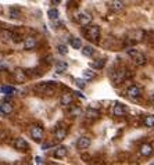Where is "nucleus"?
Listing matches in <instances>:
<instances>
[{"instance_id": "nucleus-1", "label": "nucleus", "mask_w": 154, "mask_h": 165, "mask_svg": "<svg viewBox=\"0 0 154 165\" xmlns=\"http://www.w3.org/2000/svg\"><path fill=\"white\" fill-rule=\"evenodd\" d=\"M83 35L86 39L93 40V42H97L100 38V28L97 25H86L83 28Z\"/></svg>"}, {"instance_id": "nucleus-2", "label": "nucleus", "mask_w": 154, "mask_h": 165, "mask_svg": "<svg viewBox=\"0 0 154 165\" xmlns=\"http://www.w3.org/2000/svg\"><path fill=\"white\" fill-rule=\"evenodd\" d=\"M128 54L130 56V58L133 60V63H135L136 67H143L146 63H147V60H146V56L142 53H139L138 50H133V49H130V50H128Z\"/></svg>"}, {"instance_id": "nucleus-3", "label": "nucleus", "mask_w": 154, "mask_h": 165, "mask_svg": "<svg viewBox=\"0 0 154 165\" xmlns=\"http://www.w3.org/2000/svg\"><path fill=\"white\" fill-rule=\"evenodd\" d=\"M29 133H31V138H32L35 141H42L43 136H45V132H43V129L40 128V126H38V125L31 126Z\"/></svg>"}, {"instance_id": "nucleus-4", "label": "nucleus", "mask_w": 154, "mask_h": 165, "mask_svg": "<svg viewBox=\"0 0 154 165\" xmlns=\"http://www.w3.org/2000/svg\"><path fill=\"white\" fill-rule=\"evenodd\" d=\"M13 76H14V81L17 83H24L27 81V74H25L24 69L21 68H15L14 72H13Z\"/></svg>"}, {"instance_id": "nucleus-5", "label": "nucleus", "mask_w": 154, "mask_h": 165, "mask_svg": "<svg viewBox=\"0 0 154 165\" xmlns=\"http://www.w3.org/2000/svg\"><path fill=\"white\" fill-rule=\"evenodd\" d=\"M74 18H75V21L78 22V24H81V25H89L90 24V21H92V17H89L88 14H83V13H78V14H75L74 15Z\"/></svg>"}, {"instance_id": "nucleus-6", "label": "nucleus", "mask_w": 154, "mask_h": 165, "mask_svg": "<svg viewBox=\"0 0 154 165\" xmlns=\"http://www.w3.org/2000/svg\"><path fill=\"white\" fill-rule=\"evenodd\" d=\"M127 96L129 97L130 100H136L139 99L140 96H142V89L138 86H130L129 89L127 90Z\"/></svg>"}, {"instance_id": "nucleus-7", "label": "nucleus", "mask_w": 154, "mask_h": 165, "mask_svg": "<svg viewBox=\"0 0 154 165\" xmlns=\"http://www.w3.org/2000/svg\"><path fill=\"white\" fill-rule=\"evenodd\" d=\"M145 38V32L140 29H136V31H130L128 32V39L133 40V42H140V40Z\"/></svg>"}, {"instance_id": "nucleus-8", "label": "nucleus", "mask_w": 154, "mask_h": 165, "mask_svg": "<svg viewBox=\"0 0 154 165\" xmlns=\"http://www.w3.org/2000/svg\"><path fill=\"white\" fill-rule=\"evenodd\" d=\"M89 146H90V139L86 138V136H81L76 140V147L79 150H86V148H89Z\"/></svg>"}, {"instance_id": "nucleus-9", "label": "nucleus", "mask_w": 154, "mask_h": 165, "mask_svg": "<svg viewBox=\"0 0 154 165\" xmlns=\"http://www.w3.org/2000/svg\"><path fill=\"white\" fill-rule=\"evenodd\" d=\"M153 151H154L153 146L148 143H143L139 147V153H140V156H143V157H150L151 154H153Z\"/></svg>"}, {"instance_id": "nucleus-10", "label": "nucleus", "mask_w": 154, "mask_h": 165, "mask_svg": "<svg viewBox=\"0 0 154 165\" xmlns=\"http://www.w3.org/2000/svg\"><path fill=\"white\" fill-rule=\"evenodd\" d=\"M14 147H15V150H18V151H25L28 147H29V146H28V143H27L25 139L17 138L14 140Z\"/></svg>"}, {"instance_id": "nucleus-11", "label": "nucleus", "mask_w": 154, "mask_h": 165, "mask_svg": "<svg viewBox=\"0 0 154 165\" xmlns=\"http://www.w3.org/2000/svg\"><path fill=\"white\" fill-rule=\"evenodd\" d=\"M36 45H38L36 38H33V36L25 38V40H24V49L25 50H32V49L36 47Z\"/></svg>"}, {"instance_id": "nucleus-12", "label": "nucleus", "mask_w": 154, "mask_h": 165, "mask_svg": "<svg viewBox=\"0 0 154 165\" xmlns=\"http://www.w3.org/2000/svg\"><path fill=\"white\" fill-rule=\"evenodd\" d=\"M125 72H127V69L125 68H119L117 69V71L114 72V82L115 83H119V82H122L125 78H127V75H125Z\"/></svg>"}, {"instance_id": "nucleus-13", "label": "nucleus", "mask_w": 154, "mask_h": 165, "mask_svg": "<svg viewBox=\"0 0 154 165\" xmlns=\"http://www.w3.org/2000/svg\"><path fill=\"white\" fill-rule=\"evenodd\" d=\"M72 101H74L72 93H65V94H63V96H61V99H60L61 105H64V107H68L70 104H72Z\"/></svg>"}, {"instance_id": "nucleus-14", "label": "nucleus", "mask_w": 154, "mask_h": 165, "mask_svg": "<svg viewBox=\"0 0 154 165\" xmlns=\"http://www.w3.org/2000/svg\"><path fill=\"white\" fill-rule=\"evenodd\" d=\"M0 112H2V114H6V115L11 114L13 112V104L11 103H9L7 100L6 101H3L2 104H0Z\"/></svg>"}, {"instance_id": "nucleus-15", "label": "nucleus", "mask_w": 154, "mask_h": 165, "mask_svg": "<svg viewBox=\"0 0 154 165\" xmlns=\"http://www.w3.org/2000/svg\"><path fill=\"white\" fill-rule=\"evenodd\" d=\"M112 114H114V117H122V115H125V108H124V105L115 104L114 107H112Z\"/></svg>"}, {"instance_id": "nucleus-16", "label": "nucleus", "mask_w": 154, "mask_h": 165, "mask_svg": "<svg viewBox=\"0 0 154 165\" xmlns=\"http://www.w3.org/2000/svg\"><path fill=\"white\" fill-rule=\"evenodd\" d=\"M85 117L88 118V119H97V118L100 117V112L97 111V110L89 108V110H86V112H85Z\"/></svg>"}, {"instance_id": "nucleus-17", "label": "nucleus", "mask_w": 154, "mask_h": 165, "mask_svg": "<svg viewBox=\"0 0 154 165\" xmlns=\"http://www.w3.org/2000/svg\"><path fill=\"white\" fill-rule=\"evenodd\" d=\"M67 156V147H64V146H60V147H57L54 150V158H64V157Z\"/></svg>"}, {"instance_id": "nucleus-18", "label": "nucleus", "mask_w": 154, "mask_h": 165, "mask_svg": "<svg viewBox=\"0 0 154 165\" xmlns=\"http://www.w3.org/2000/svg\"><path fill=\"white\" fill-rule=\"evenodd\" d=\"M122 9H124V2H122V0H112L111 2L112 11H121Z\"/></svg>"}, {"instance_id": "nucleus-19", "label": "nucleus", "mask_w": 154, "mask_h": 165, "mask_svg": "<svg viewBox=\"0 0 154 165\" xmlns=\"http://www.w3.org/2000/svg\"><path fill=\"white\" fill-rule=\"evenodd\" d=\"M13 38H14V33L13 32H10V31H7V29L0 31V39L2 40H11Z\"/></svg>"}, {"instance_id": "nucleus-20", "label": "nucleus", "mask_w": 154, "mask_h": 165, "mask_svg": "<svg viewBox=\"0 0 154 165\" xmlns=\"http://www.w3.org/2000/svg\"><path fill=\"white\" fill-rule=\"evenodd\" d=\"M67 68H68V64L64 63V61H58V63L56 64V72H57V74H64V72L67 71Z\"/></svg>"}, {"instance_id": "nucleus-21", "label": "nucleus", "mask_w": 154, "mask_h": 165, "mask_svg": "<svg viewBox=\"0 0 154 165\" xmlns=\"http://www.w3.org/2000/svg\"><path fill=\"white\" fill-rule=\"evenodd\" d=\"M49 83H50V82H42V83L36 85V86H35V92L39 94H45V90L47 89Z\"/></svg>"}, {"instance_id": "nucleus-22", "label": "nucleus", "mask_w": 154, "mask_h": 165, "mask_svg": "<svg viewBox=\"0 0 154 165\" xmlns=\"http://www.w3.org/2000/svg\"><path fill=\"white\" fill-rule=\"evenodd\" d=\"M104 65H106V61L100 60V58H99V60H94V61H92V63H90V68L92 69H101Z\"/></svg>"}, {"instance_id": "nucleus-23", "label": "nucleus", "mask_w": 154, "mask_h": 165, "mask_svg": "<svg viewBox=\"0 0 154 165\" xmlns=\"http://www.w3.org/2000/svg\"><path fill=\"white\" fill-rule=\"evenodd\" d=\"M143 125L147 128H154V115H146L143 118Z\"/></svg>"}, {"instance_id": "nucleus-24", "label": "nucleus", "mask_w": 154, "mask_h": 165, "mask_svg": "<svg viewBox=\"0 0 154 165\" xmlns=\"http://www.w3.org/2000/svg\"><path fill=\"white\" fill-rule=\"evenodd\" d=\"M65 136H67L65 128H58V129L56 130V139H57V140H63V139H65Z\"/></svg>"}, {"instance_id": "nucleus-25", "label": "nucleus", "mask_w": 154, "mask_h": 165, "mask_svg": "<svg viewBox=\"0 0 154 165\" xmlns=\"http://www.w3.org/2000/svg\"><path fill=\"white\" fill-rule=\"evenodd\" d=\"M82 53H83V56H86V57H92L94 54V49L92 47V46H85Z\"/></svg>"}, {"instance_id": "nucleus-26", "label": "nucleus", "mask_w": 154, "mask_h": 165, "mask_svg": "<svg viewBox=\"0 0 154 165\" xmlns=\"http://www.w3.org/2000/svg\"><path fill=\"white\" fill-rule=\"evenodd\" d=\"M9 13H10V17L11 18H20L21 17V11H20V9H17V7H11Z\"/></svg>"}, {"instance_id": "nucleus-27", "label": "nucleus", "mask_w": 154, "mask_h": 165, "mask_svg": "<svg viewBox=\"0 0 154 165\" xmlns=\"http://www.w3.org/2000/svg\"><path fill=\"white\" fill-rule=\"evenodd\" d=\"M58 15H60V13H58L57 9H50L47 11V17L50 20H56V18H58Z\"/></svg>"}, {"instance_id": "nucleus-28", "label": "nucleus", "mask_w": 154, "mask_h": 165, "mask_svg": "<svg viewBox=\"0 0 154 165\" xmlns=\"http://www.w3.org/2000/svg\"><path fill=\"white\" fill-rule=\"evenodd\" d=\"M0 92L4 94H13V93H15V89L11 86H2L0 87Z\"/></svg>"}, {"instance_id": "nucleus-29", "label": "nucleus", "mask_w": 154, "mask_h": 165, "mask_svg": "<svg viewBox=\"0 0 154 165\" xmlns=\"http://www.w3.org/2000/svg\"><path fill=\"white\" fill-rule=\"evenodd\" d=\"M71 46H72L74 49H81L82 47V40L79 39V38H72V39H71Z\"/></svg>"}, {"instance_id": "nucleus-30", "label": "nucleus", "mask_w": 154, "mask_h": 165, "mask_svg": "<svg viewBox=\"0 0 154 165\" xmlns=\"http://www.w3.org/2000/svg\"><path fill=\"white\" fill-rule=\"evenodd\" d=\"M57 50H58V53H60L61 56H65V54L68 53V49H67L65 45H58L57 46Z\"/></svg>"}, {"instance_id": "nucleus-31", "label": "nucleus", "mask_w": 154, "mask_h": 165, "mask_svg": "<svg viewBox=\"0 0 154 165\" xmlns=\"http://www.w3.org/2000/svg\"><path fill=\"white\" fill-rule=\"evenodd\" d=\"M74 82H75V85L79 87V89H85V86H86V82L82 81V79H79V78L74 79Z\"/></svg>"}, {"instance_id": "nucleus-32", "label": "nucleus", "mask_w": 154, "mask_h": 165, "mask_svg": "<svg viewBox=\"0 0 154 165\" xmlns=\"http://www.w3.org/2000/svg\"><path fill=\"white\" fill-rule=\"evenodd\" d=\"M83 76L86 79H92V78H94V72L93 71H89V69H85V71H83Z\"/></svg>"}, {"instance_id": "nucleus-33", "label": "nucleus", "mask_w": 154, "mask_h": 165, "mask_svg": "<svg viewBox=\"0 0 154 165\" xmlns=\"http://www.w3.org/2000/svg\"><path fill=\"white\" fill-rule=\"evenodd\" d=\"M35 164H39V165H43L45 164V160L42 157H35Z\"/></svg>"}, {"instance_id": "nucleus-34", "label": "nucleus", "mask_w": 154, "mask_h": 165, "mask_svg": "<svg viewBox=\"0 0 154 165\" xmlns=\"http://www.w3.org/2000/svg\"><path fill=\"white\" fill-rule=\"evenodd\" d=\"M51 146H53V143H47V144H43V148H47V147H51Z\"/></svg>"}, {"instance_id": "nucleus-35", "label": "nucleus", "mask_w": 154, "mask_h": 165, "mask_svg": "<svg viewBox=\"0 0 154 165\" xmlns=\"http://www.w3.org/2000/svg\"><path fill=\"white\" fill-rule=\"evenodd\" d=\"M78 112H81V110H79V108H78V110H74V111L71 112V115H76Z\"/></svg>"}, {"instance_id": "nucleus-36", "label": "nucleus", "mask_w": 154, "mask_h": 165, "mask_svg": "<svg viewBox=\"0 0 154 165\" xmlns=\"http://www.w3.org/2000/svg\"><path fill=\"white\" fill-rule=\"evenodd\" d=\"M51 2H53V3H54V4H57L58 2H60V0H51Z\"/></svg>"}]
</instances>
